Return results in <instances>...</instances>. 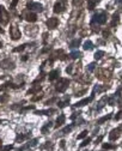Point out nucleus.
<instances>
[{
	"mask_svg": "<svg viewBox=\"0 0 122 151\" xmlns=\"http://www.w3.org/2000/svg\"><path fill=\"white\" fill-rule=\"evenodd\" d=\"M93 97H95V92H92V95L90 96L89 98H84V100L77 102V103L74 104V107H83V106H85V104H87V103H90V102L93 100Z\"/></svg>",
	"mask_w": 122,
	"mask_h": 151,
	"instance_id": "obj_10",
	"label": "nucleus"
},
{
	"mask_svg": "<svg viewBox=\"0 0 122 151\" xmlns=\"http://www.w3.org/2000/svg\"><path fill=\"white\" fill-rule=\"evenodd\" d=\"M35 107L34 106H29V107H25V108H23V109H20V112H25V111H30V109H34Z\"/></svg>",
	"mask_w": 122,
	"mask_h": 151,
	"instance_id": "obj_40",
	"label": "nucleus"
},
{
	"mask_svg": "<svg viewBox=\"0 0 122 151\" xmlns=\"http://www.w3.org/2000/svg\"><path fill=\"white\" fill-rule=\"evenodd\" d=\"M84 49L85 51H91L92 49V48H93V44H92V42H91V41H86V42L84 43Z\"/></svg>",
	"mask_w": 122,
	"mask_h": 151,
	"instance_id": "obj_25",
	"label": "nucleus"
},
{
	"mask_svg": "<svg viewBox=\"0 0 122 151\" xmlns=\"http://www.w3.org/2000/svg\"><path fill=\"white\" fill-rule=\"evenodd\" d=\"M42 97H43V95H42V94H40V95L35 96V97H32V98H31V101H32V102H36V101L41 100V98H42Z\"/></svg>",
	"mask_w": 122,
	"mask_h": 151,
	"instance_id": "obj_36",
	"label": "nucleus"
},
{
	"mask_svg": "<svg viewBox=\"0 0 122 151\" xmlns=\"http://www.w3.org/2000/svg\"><path fill=\"white\" fill-rule=\"evenodd\" d=\"M72 59H78L79 57H80V53L79 52H73V53H71V55H70Z\"/></svg>",
	"mask_w": 122,
	"mask_h": 151,
	"instance_id": "obj_34",
	"label": "nucleus"
},
{
	"mask_svg": "<svg viewBox=\"0 0 122 151\" xmlns=\"http://www.w3.org/2000/svg\"><path fill=\"white\" fill-rule=\"evenodd\" d=\"M116 4L120 6V7L122 9V0H116Z\"/></svg>",
	"mask_w": 122,
	"mask_h": 151,
	"instance_id": "obj_47",
	"label": "nucleus"
},
{
	"mask_svg": "<svg viewBox=\"0 0 122 151\" xmlns=\"http://www.w3.org/2000/svg\"><path fill=\"white\" fill-rule=\"evenodd\" d=\"M107 19L108 15L105 12H99L97 15H95L91 20V28L93 29V31H99V25L107 23Z\"/></svg>",
	"mask_w": 122,
	"mask_h": 151,
	"instance_id": "obj_1",
	"label": "nucleus"
},
{
	"mask_svg": "<svg viewBox=\"0 0 122 151\" xmlns=\"http://www.w3.org/2000/svg\"><path fill=\"white\" fill-rule=\"evenodd\" d=\"M19 107H22V104H20V103H17L16 106H12L11 109H17V108H19Z\"/></svg>",
	"mask_w": 122,
	"mask_h": 151,
	"instance_id": "obj_46",
	"label": "nucleus"
},
{
	"mask_svg": "<svg viewBox=\"0 0 122 151\" xmlns=\"http://www.w3.org/2000/svg\"><path fill=\"white\" fill-rule=\"evenodd\" d=\"M28 9H30V10H32V11H37V12H41L43 10V6L41 5V4H38V3H29L28 4Z\"/></svg>",
	"mask_w": 122,
	"mask_h": 151,
	"instance_id": "obj_9",
	"label": "nucleus"
},
{
	"mask_svg": "<svg viewBox=\"0 0 122 151\" xmlns=\"http://www.w3.org/2000/svg\"><path fill=\"white\" fill-rule=\"evenodd\" d=\"M120 77H121V78H122V72H121V73H120Z\"/></svg>",
	"mask_w": 122,
	"mask_h": 151,
	"instance_id": "obj_54",
	"label": "nucleus"
},
{
	"mask_svg": "<svg viewBox=\"0 0 122 151\" xmlns=\"http://www.w3.org/2000/svg\"><path fill=\"white\" fill-rule=\"evenodd\" d=\"M87 135V131H83L79 135H78V139H83V138H85V137Z\"/></svg>",
	"mask_w": 122,
	"mask_h": 151,
	"instance_id": "obj_38",
	"label": "nucleus"
},
{
	"mask_svg": "<svg viewBox=\"0 0 122 151\" xmlns=\"http://www.w3.org/2000/svg\"><path fill=\"white\" fill-rule=\"evenodd\" d=\"M25 31H26L28 35H34V34L37 31V26H26Z\"/></svg>",
	"mask_w": 122,
	"mask_h": 151,
	"instance_id": "obj_21",
	"label": "nucleus"
},
{
	"mask_svg": "<svg viewBox=\"0 0 122 151\" xmlns=\"http://www.w3.org/2000/svg\"><path fill=\"white\" fill-rule=\"evenodd\" d=\"M24 18L28 20V22L34 23V22H36L37 16H36V13H34V12H25L24 13Z\"/></svg>",
	"mask_w": 122,
	"mask_h": 151,
	"instance_id": "obj_11",
	"label": "nucleus"
},
{
	"mask_svg": "<svg viewBox=\"0 0 122 151\" xmlns=\"http://www.w3.org/2000/svg\"><path fill=\"white\" fill-rule=\"evenodd\" d=\"M1 143H3V142H1V139H0V145H1Z\"/></svg>",
	"mask_w": 122,
	"mask_h": 151,
	"instance_id": "obj_55",
	"label": "nucleus"
},
{
	"mask_svg": "<svg viewBox=\"0 0 122 151\" xmlns=\"http://www.w3.org/2000/svg\"><path fill=\"white\" fill-rule=\"evenodd\" d=\"M78 114H79V113H73V115L71 116V119H76L77 116H78Z\"/></svg>",
	"mask_w": 122,
	"mask_h": 151,
	"instance_id": "obj_48",
	"label": "nucleus"
},
{
	"mask_svg": "<svg viewBox=\"0 0 122 151\" xmlns=\"http://www.w3.org/2000/svg\"><path fill=\"white\" fill-rule=\"evenodd\" d=\"M99 1H101V0H89V1H87V9H89V10H93L95 6H96Z\"/></svg>",
	"mask_w": 122,
	"mask_h": 151,
	"instance_id": "obj_20",
	"label": "nucleus"
},
{
	"mask_svg": "<svg viewBox=\"0 0 122 151\" xmlns=\"http://www.w3.org/2000/svg\"><path fill=\"white\" fill-rule=\"evenodd\" d=\"M13 149L12 145H5V146H1L0 148V151H11Z\"/></svg>",
	"mask_w": 122,
	"mask_h": 151,
	"instance_id": "obj_33",
	"label": "nucleus"
},
{
	"mask_svg": "<svg viewBox=\"0 0 122 151\" xmlns=\"http://www.w3.org/2000/svg\"><path fill=\"white\" fill-rule=\"evenodd\" d=\"M120 134H121V133H120L119 129L115 128V129H113V131L109 133V139H110V140H116L119 137H120Z\"/></svg>",
	"mask_w": 122,
	"mask_h": 151,
	"instance_id": "obj_13",
	"label": "nucleus"
},
{
	"mask_svg": "<svg viewBox=\"0 0 122 151\" xmlns=\"http://www.w3.org/2000/svg\"><path fill=\"white\" fill-rule=\"evenodd\" d=\"M41 91V85H34L32 88H30L28 90V95H31V94H38Z\"/></svg>",
	"mask_w": 122,
	"mask_h": 151,
	"instance_id": "obj_19",
	"label": "nucleus"
},
{
	"mask_svg": "<svg viewBox=\"0 0 122 151\" xmlns=\"http://www.w3.org/2000/svg\"><path fill=\"white\" fill-rule=\"evenodd\" d=\"M10 35H11V38L13 41H17L20 38V30L17 28L16 25H12L10 28Z\"/></svg>",
	"mask_w": 122,
	"mask_h": 151,
	"instance_id": "obj_6",
	"label": "nucleus"
},
{
	"mask_svg": "<svg viewBox=\"0 0 122 151\" xmlns=\"http://www.w3.org/2000/svg\"><path fill=\"white\" fill-rule=\"evenodd\" d=\"M110 119H111V114H108V115L103 116V118H101V119L97 121V123H103V122H105V121H108V120H110Z\"/></svg>",
	"mask_w": 122,
	"mask_h": 151,
	"instance_id": "obj_26",
	"label": "nucleus"
},
{
	"mask_svg": "<svg viewBox=\"0 0 122 151\" xmlns=\"http://www.w3.org/2000/svg\"><path fill=\"white\" fill-rule=\"evenodd\" d=\"M59 76H60V71H59V70H54V71H52V72L49 73V80L53 82V80L58 79V78H59Z\"/></svg>",
	"mask_w": 122,
	"mask_h": 151,
	"instance_id": "obj_15",
	"label": "nucleus"
},
{
	"mask_svg": "<svg viewBox=\"0 0 122 151\" xmlns=\"http://www.w3.org/2000/svg\"><path fill=\"white\" fill-rule=\"evenodd\" d=\"M65 143H66L65 140H61V142H60V146H61V148H65Z\"/></svg>",
	"mask_w": 122,
	"mask_h": 151,
	"instance_id": "obj_49",
	"label": "nucleus"
},
{
	"mask_svg": "<svg viewBox=\"0 0 122 151\" xmlns=\"http://www.w3.org/2000/svg\"><path fill=\"white\" fill-rule=\"evenodd\" d=\"M0 67L4 68V70H13L16 67V65L11 59H5L0 63Z\"/></svg>",
	"mask_w": 122,
	"mask_h": 151,
	"instance_id": "obj_5",
	"label": "nucleus"
},
{
	"mask_svg": "<svg viewBox=\"0 0 122 151\" xmlns=\"http://www.w3.org/2000/svg\"><path fill=\"white\" fill-rule=\"evenodd\" d=\"M108 101H109V98H108L107 96H104V97H103V98H102V100L98 102V106H97V109H98V111H99V109H101L102 107H104V103H107Z\"/></svg>",
	"mask_w": 122,
	"mask_h": 151,
	"instance_id": "obj_22",
	"label": "nucleus"
},
{
	"mask_svg": "<svg viewBox=\"0 0 122 151\" xmlns=\"http://www.w3.org/2000/svg\"><path fill=\"white\" fill-rule=\"evenodd\" d=\"M30 135H31V133H24V134H18V135L16 137V143H22V142H24L25 139H28V138H30Z\"/></svg>",
	"mask_w": 122,
	"mask_h": 151,
	"instance_id": "obj_12",
	"label": "nucleus"
},
{
	"mask_svg": "<svg viewBox=\"0 0 122 151\" xmlns=\"http://www.w3.org/2000/svg\"><path fill=\"white\" fill-rule=\"evenodd\" d=\"M44 79V73L42 72V73H41L40 76H38V77L35 79V80H34V84H36V83H38V82H42Z\"/></svg>",
	"mask_w": 122,
	"mask_h": 151,
	"instance_id": "obj_31",
	"label": "nucleus"
},
{
	"mask_svg": "<svg viewBox=\"0 0 122 151\" xmlns=\"http://www.w3.org/2000/svg\"><path fill=\"white\" fill-rule=\"evenodd\" d=\"M116 146L115 145H111V144H109V143H104L103 144V150H110V149H115Z\"/></svg>",
	"mask_w": 122,
	"mask_h": 151,
	"instance_id": "obj_30",
	"label": "nucleus"
},
{
	"mask_svg": "<svg viewBox=\"0 0 122 151\" xmlns=\"http://www.w3.org/2000/svg\"><path fill=\"white\" fill-rule=\"evenodd\" d=\"M52 127H53V122H50V121H49V122H47V123H46V125H44L42 128H41V132H42L43 134L48 133V131H49V129H50Z\"/></svg>",
	"mask_w": 122,
	"mask_h": 151,
	"instance_id": "obj_17",
	"label": "nucleus"
},
{
	"mask_svg": "<svg viewBox=\"0 0 122 151\" xmlns=\"http://www.w3.org/2000/svg\"><path fill=\"white\" fill-rule=\"evenodd\" d=\"M109 35H110V32L108 31V30H104V31H103V37H105V38H107Z\"/></svg>",
	"mask_w": 122,
	"mask_h": 151,
	"instance_id": "obj_44",
	"label": "nucleus"
},
{
	"mask_svg": "<svg viewBox=\"0 0 122 151\" xmlns=\"http://www.w3.org/2000/svg\"><path fill=\"white\" fill-rule=\"evenodd\" d=\"M9 20H10L9 12L6 11V9L3 5H0V23H1L3 25H6L9 23Z\"/></svg>",
	"mask_w": 122,
	"mask_h": 151,
	"instance_id": "obj_3",
	"label": "nucleus"
},
{
	"mask_svg": "<svg viewBox=\"0 0 122 151\" xmlns=\"http://www.w3.org/2000/svg\"><path fill=\"white\" fill-rule=\"evenodd\" d=\"M103 55H104V52H103V51H98V52L95 53V59L99 60V59L103 58Z\"/></svg>",
	"mask_w": 122,
	"mask_h": 151,
	"instance_id": "obj_27",
	"label": "nucleus"
},
{
	"mask_svg": "<svg viewBox=\"0 0 122 151\" xmlns=\"http://www.w3.org/2000/svg\"><path fill=\"white\" fill-rule=\"evenodd\" d=\"M95 67H96V64H95V63H91L89 66H87V71H89V72H92V71L95 70Z\"/></svg>",
	"mask_w": 122,
	"mask_h": 151,
	"instance_id": "obj_35",
	"label": "nucleus"
},
{
	"mask_svg": "<svg viewBox=\"0 0 122 151\" xmlns=\"http://www.w3.org/2000/svg\"><path fill=\"white\" fill-rule=\"evenodd\" d=\"M68 101H70V97H66L64 102H59V104H58V106H59L60 108H65V107L67 106V103H68Z\"/></svg>",
	"mask_w": 122,
	"mask_h": 151,
	"instance_id": "obj_28",
	"label": "nucleus"
},
{
	"mask_svg": "<svg viewBox=\"0 0 122 151\" xmlns=\"http://www.w3.org/2000/svg\"><path fill=\"white\" fill-rule=\"evenodd\" d=\"M117 129H119V131H120V133H122V123H121V125H120V127H119Z\"/></svg>",
	"mask_w": 122,
	"mask_h": 151,
	"instance_id": "obj_51",
	"label": "nucleus"
},
{
	"mask_svg": "<svg viewBox=\"0 0 122 151\" xmlns=\"http://www.w3.org/2000/svg\"><path fill=\"white\" fill-rule=\"evenodd\" d=\"M28 47V44H22V46H18L17 48H15V49H13V52L15 53H17V52H22V51H24L25 48Z\"/></svg>",
	"mask_w": 122,
	"mask_h": 151,
	"instance_id": "obj_29",
	"label": "nucleus"
},
{
	"mask_svg": "<svg viewBox=\"0 0 122 151\" xmlns=\"http://www.w3.org/2000/svg\"><path fill=\"white\" fill-rule=\"evenodd\" d=\"M90 142H91V138H87V139H85L83 143L80 144V146H81V148H84V146H86V145H87V144H89Z\"/></svg>",
	"mask_w": 122,
	"mask_h": 151,
	"instance_id": "obj_37",
	"label": "nucleus"
},
{
	"mask_svg": "<svg viewBox=\"0 0 122 151\" xmlns=\"http://www.w3.org/2000/svg\"><path fill=\"white\" fill-rule=\"evenodd\" d=\"M80 43H81L80 38H76V40H73L72 42L70 43V47H71V48H77V47L80 46Z\"/></svg>",
	"mask_w": 122,
	"mask_h": 151,
	"instance_id": "obj_23",
	"label": "nucleus"
},
{
	"mask_svg": "<svg viewBox=\"0 0 122 151\" xmlns=\"http://www.w3.org/2000/svg\"><path fill=\"white\" fill-rule=\"evenodd\" d=\"M0 32H1V34H3V32H4V30H3V29H1V28H0Z\"/></svg>",
	"mask_w": 122,
	"mask_h": 151,
	"instance_id": "obj_53",
	"label": "nucleus"
},
{
	"mask_svg": "<svg viewBox=\"0 0 122 151\" xmlns=\"http://www.w3.org/2000/svg\"><path fill=\"white\" fill-rule=\"evenodd\" d=\"M117 23H119V15L117 13H114L113 15V20H111V26H115V25H117Z\"/></svg>",
	"mask_w": 122,
	"mask_h": 151,
	"instance_id": "obj_24",
	"label": "nucleus"
},
{
	"mask_svg": "<svg viewBox=\"0 0 122 151\" xmlns=\"http://www.w3.org/2000/svg\"><path fill=\"white\" fill-rule=\"evenodd\" d=\"M56 111L55 109H46V111H36L35 112V114H44V115H52V114H54Z\"/></svg>",
	"mask_w": 122,
	"mask_h": 151,
	"instance_id": "obj_16",
	"label": "nucleus"
},
{
	"mask_svg": "<svg viewBox=\"0 0 122 151\" xmlns=\"http://www.w3.org/2000/svg\"><path fill=\"white\" fill-rule=\"evenodd\" d=\"M68 84H70V80H68V79H66V78L59 79V82H58L56 85H55L56 91H59V92H65L66 89L68 88Z\"/></svg>",
	"mask_w": 122,
	"mask_h": 151,
	"instance_id": "obj_2",
	"label": "nucleus"
},
{
	"mask_svg": "<svg viewBox=\"0 0 122 151\" xmlns=\"http://www.w3.org/2000/svg\"><path fill=\"white\" fill-rule=\"evenodd\" d=\"M53 150V143L52 142H46L42 146H41V151H52Z\"/></svg>",
	"mask_w": 122,
	"mask_h": 151,
	"instance_id": "obj_14",
	"label": "nucleus"
},
{
	"mask_svg": "<svg viewBox=\"0 0 122 151\" xmlns=\"http://www.w3.org/2000/svg\"><path fill=\"white\" fill-rule=\"evenodd\" d=\"M121 118H122V111H120L117 113V115H115V120H120Z\"/></svg>",
	"mask_w": 122,
	"mask_h": 151,
	"instance_id": "obj_41",
	"label": "nucleus"
},
{
	"mask_svg": "<svg viewBox=\"0 0 122 151\" xmlns=\"http://www.w3.org/2000/svg\"><path fill=\"white\" fill-rule=\"evenodd\" d=\"M58 24H59V19L55 17H52L47 20V26H48L49 29H55L58 26Z\"/></svg>",
	"mask_w": 122,
	"mask_h": 151,
	"instance_id": "obj_8",
	"label": "nucleus"
},
{
	"mask_svg": "<svg viewBox=\"0 0 122 151\" xmlns=\"http://www.w3.org/2000/svg\"><path fill=\"white\" fill-rule=\"evenodd\" d=\"M110 76H111V72H110V71L105 70V68H98V71H97V78H98V79H101V80H107V79L110 78Z\"/></svg>",
	"mask_w": 122,
	"mask_h": 151,
	"instance_id": "obj_4",
	"label": "nucleus"
},
{
	"mask_svg": "<svg viewBox=\"0 0 122 151\" xmlns=\"http://www.w3.org/2000/svg\"><path fill=\"white\" fill-rule=\"evenodd\" d=\"M65 120H66V118H65V115H62V114H61L60 116H59V118L56 119V123H55V127L56 128H59L61 125H64V123H65Z\"/></svg>",
	"mask_w": 122,
	"mask_h": 151,
	"instance_id": "obj_18",
	"label": "nucleus"
},
{
	"mask_svg": "<svg viewBox=\"0 0 122 151\" xmlns=\"http://www.w3.org/2000/svg\"><path fill=\"white\" fill-rule=\"evenodd\" d=\"M66 9V5H65V0H59V1L54 5V12L55 13H61L64 12Z\"/></svg>",
	"mask_w": 122,
	"mask_h": 151,
	"instance_id": "obj_7",
	"label": "nucleus"
},
{
	"mask_svg": "<svg viewBox=\"0 0 122 151\" xmlns=\"http://www.w3.org/2000/svg\"><path fill=\"white\" fill-rule=\"evenodd\" d=\"M102 139H103V137H102V135H101V137H98V138L96 139V144H98V143H99Z\"/></svg>",
	"mask_w": 122,
	"mask_h": 151,
	"instance_id": "obj_50",
	"label": "nucleus"
},
{
	"mask_svg": "<svg viewBox=\"0 0 122 151\" xmlns=\"http://www.w3.org/2000/svg\"><path fill=\"white\" fill-rule=\"evenodd\" d=\"M7 98H9V96L7 95H4L3 97H0V102H6V101H7Z\"/></svg>",
	"mask_w": 122,
	"mask_h": 151,
	"instance_id": "obj_42",
	"label": "nucleus"
},
{
	"mask_svg": "<svg viewBox=\"0 0 122 151\" xmlns=\"http://www.w3.org/2000/svg\"><path fill=\"white\" fill-rule=\"evenodd\" d=\"M18 1H19V0H12V3H11V9L12 10H15V7H16V5H17Z\"/></svg>",
	"mask_w": 122,
	"mask_h": 151,
	"instance_id": "obj_39",
	"label": "nucleus"
},
{
	"mask_svg": "<svg viewBox=\"0 0 122 151\" xmlns=\"http://www.w3.org/2000/svg\"><path fill=\"white\" fill-rule=\"evenodd\" d=\"M72 68H73V65H70L68 67L66 68V72H67V73H71V72H72Z\"/></svg>",
	"mask_w": 122,
	"mask_h": 151,
	"instance_id": "obj_45",
	"label": "nucleus"
},
{
	"mask_svg": "<svg viewBox=\"0 0 122 151\" xmlns=\"http://www.w3.org/2000/svg\"><path fill=\"white\" fill-rule=\"evenodd\" d=\"M55 101H58V98H56V97H53L52 100L47 101V102H46V104H50V103H53V102H55Z\"/></svg>",
	"mask_w": 122,
	"mask_h": 151,
	"instance_id": "obj_43",
	"label": "nucleus"
},
{
	"mask_svg": "<svg viewBox=\"0 0 122 151\" xmlns=\"http://www.w3.org/2000/svg\"><path fill=\"white\" fill-rule=\"evenodd\" d=\"M72 128H73V125H70V126L65 127V128L62 129V133H64V134H67V133H70V132L72 131Z\"/></svg>",
	"mask_w": 122,
	"mask_h": 151,
	"instance_id": "obj_32",
	"label": "nucleus"
},
{
	"mask_svg": "<svg viewBox=\"0 0 122 151\" xmlns=\"http://www.w3.org/2000/svg\"><path fill=\"white\" fill-rule=\"evenodd\" d=\"M0 48H3V42H1V41H0Z\"/></svg>",
	"mask_w": 122,
	"mask_h": 151,
	"instance_id": "obj_52",
	"label": "nucleus"
}]
</instances>
